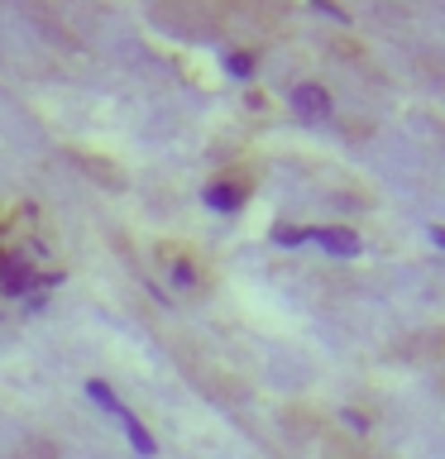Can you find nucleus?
<instances>
[{
    "label": "nucleus",
    "mask_w": 445,
    "mask_h": 459,
    "mask_svg": "<svg viewBox=\"0 0 445 459\" xmlns=\"http://www.w3.org/2000/svg\"><path fill=\"white\" fill-rule=\"evenodd\" d=\"M225 72L235 82H249L254 77V53H225Z\"/></svg>",
    "instance_id": "6e6552de"
},
{
    "label": "nucleus",
    "mask_w": 445,
    "mask_h": 459,
    "mask_svg": "<svg viewBox=\"0 0 445 459\" xmlns=\"http://www.w3.org/2000/svg\"><path fill=\"white\" fill-rule=\"evenodd\" d=\"M24 311H34V316L48 311V297H43V292H29V297H24Z\"/></svg>",
    "instance_id": "9b49d317"
},
{
    "label": "nucleus",
    "mask_w": 445,
    "mask_h": 459,
    "mask_svg": "<svg viewBox=\"0 0 445 459\" xmlns=\"http://www.w3.org/2000/svg\"><path fill=\"white\" fill-rule=\"evenodd\" d=\"M311 10H321V14H330V20H340V24L350 20V14H345L340 5H330V0H311Z\"/></svg>",
    "instance_id": "9d476101"
},
{
    "label": "nucleus",
    "mask_w": 445,
    "mask_h": 459,
    "mask_svg": "<svg viewBox=\"0 0 445 459\" xmlns=\"http://www.w3.org/2000/svg\"><path fill=\"white\" fill-rule=\"evenodd\" d=\"M292 110H301L307 120H326L330 115V91H321L316 82H301V86H292Z\"/></svg>",
    "instance_id": "7ed1b4c3"
},
{
    "label": "nucleus",
    "mask_w": 445,
    "mask_h": 459,
    "mask_svg": "<svg viewBox=\"0 0 445 459\" xmlns=\"http://www.w3.org/2000/svg\"><path fill=\"white\" fill-rule=\"evenodd\" d=\"M57 282H63V273H39L20 254H0V297L24 301L29 292H39V287H57Z\"/></svg>",
    "instance_id": "f257e3e1"
},
{
    "label": "nucleus",
    "mask_w": 445,
    "mask_h": 459,
    "mask_svg": "<svg viewBox=\"0 0 445 459\" xmlns=\"http://www.w3.org/2000/svg\"><path fill=\"white\" fill-rule=\"evenodd\" d=\"M86 397H92L100 411H110V416H120V411H125V407H120V397L110 393V383H100V378H92V383H86Z\"/></svg>",
    "instance_id": "423d86ee"
},
{
    "label": "nucleus",
    "mask_w": 445,
    "mask_h": 459,
    "mask_svg": "<svg viewBox=\"0 0 445 459\" xmlns=\"http://www.w3.org/2000/svg\"><path fill=\"white\" fill-rule=\"evenodd\" d=\"M307 244H321V249L336 254V258H359L364 254V239H359L354 230H345V225H307Z\"/></svg>",
    "instance_id": "f03ea898"
},
{
    "label": "nucleus",
    "mask_w": 445,
    "mask_h": 459,
    "mask_svg": "<svg viewBox=\"0 0 445 459\" xmlns=\"http://www.w3.org/2000/svg\"><path fill=\"white\" fill-rule=\"evenodd\" d=\"M172 282H182V287L196 282V273H192V264H187V258H178V264H172Z\"/></svg>",
    "instance_id": "1a4fd4ad"
},
{
    "label": "nucleus",
    "mask_w": 445,
    "mask_h": 459,
    "mask_svg": "<svg viewBox=\"0 0 445 459\" xmlns=\"http://www.w3.org/2000/svg\"><path fill=\"white\" fill-rule=\"evenodd\" d=\"M206 206L221 211V215H235V211L244 206V192H240L235 182H211V186H206Z\"/></svg>",
    "instance_id": "20e7f679"
},
{
    "label": "nucleus",
    "mask_w": 445,
    "mask_h": 459,
    "mask_svg": "<svg viewBox=\"0 0 445 459\" xmlns=\"http://www.w3.org/2000/svg\"><path fill=\"white\" fill-rule=\"evenodd\" d=\"M120 426H125V436H129V445H135V450H139L144 459H153V455H158V440L149 436V426H144V421H139V416L129 411V407L120 411Z\"/></svg>",
    "instance_id": "39448f33"
},
{
    "label": "nucleus",
    "mask_w": 445,
    "mask_h": 459,
    "mask_svg": "<svg viewBox=\"0 0 445 459\" xmlns=\"http://www.w3.org/2000/svg\"><path fill=\"white\" fill-rule=\"evenodd\" d=\"M273 244H283V249H297V244H307V225H273Z\"/></svg>",
    "instance_id": "0eeeda50"
}]
</instances>
